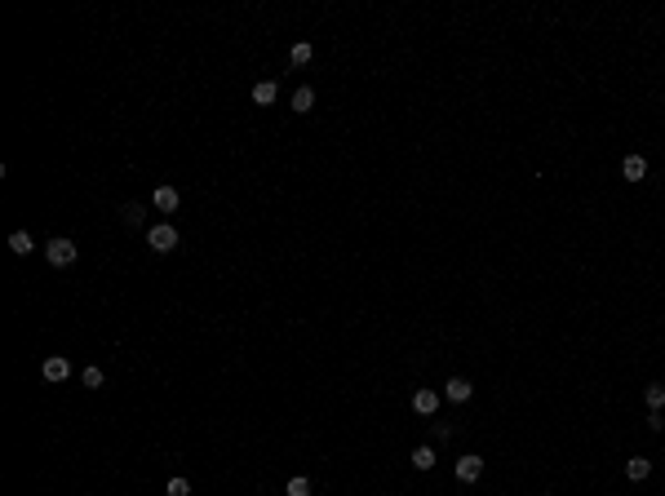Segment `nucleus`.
<instances>
[{
  "mask_svg": "<svg viewBox=\"0 0 665 496\" xmlns=\"http://www.w3.org/2000/svg\"><path fill=\"white\" fill-rule=\"evenodd\" d=\"M147 244H151V252H173L177 248V231L168 226V222H160V226L147 231Z\"/></svg>",
  "mask_w": 665,
  "mask_h": 496,
  "instance_id": "1",
  "label": "nucleus"
},
{
  "mask_svg": "<svg viewBox=\"0 0 665 496\" xmlns=\"http://www.w3.org/2000/svg\"><path fill=\"white\" fill-rule=\"evenodd\" d=\"M45 257H49V266H71L76 261V244L71 239H49V248H45Z\"/></svg>",
  "mask_w": 665,
  "mask_h": 496,
  "instance_id": "2",
  "label": "nucleus"
},
{
  "mask_svg": "<svg viewBox=\"0 0 665 496\" xmlns=\"http://www.w3.org/2000/svg\"><path fill=\"white\" fill-rule=\"evenodd\" d=\"M40 372H45V381H53V386H58V381H67V377H71V363H67V354H49Z\"/></svg>",
  "mask_w": 665,
  "mask_h": 496,
  "instance_id": "3",
  "label": "nucleus"
},
{
  "mask_svg": "<svg viewBox=\"0 0 665 496\" xmlns=\"http://www.w3.org/2000/svg\"><path fill=\"white\" fill-rule=\"evenodd\" d=\"M479 474H484V456L466 452L462 461H457V479H462V483H475V479H479Z\"/></svg>",
  "mask_w": 665,
  "mask_h": 496,
  "instance_id": "4",
  "label": "nucleus"
},
{
  "mask_svg": "<svg viewBox=\"0 0 665 496\" xmlns=\"http://www.w3.org/2000/svg\"><path fill=\"white\" fill-rule=\"evenodd\" d=\"M470 395H475V386H470L466 377H453V381L444 386V399H448V404H466Z\"/></svg>",
  "mask_w": 665,
  "mask_h": 496,
  "instance_id": "5",
  "label": "nucleus"
},
{
  "mask_svg": "<svg viewBox=\"0 0 665 496\" xmlns=\"http://www.w3.org/2000/svg\"><path fill=\"white\" fill-rule=\"evenodd\" d=\"M413 413L417 417H435L439 413V395H435V390H417V395H413Z\"/></svg>",
  "mask_w": 665,
  "mask_h": 496,
  "instance_id": "6",
  "label": "nucleus"
},
{
  "mask_svg": "<svg viewBox=\"0 0 665 496\" xmlns=\"http://www.w3.org/2000/svg\"><path fill=\"white\" fill-rule=\"evenodd\" d=\"M151 200H155V209H160V213H173L177 204H182V195H177V186H155Z\"/></svg>",
  "mask_w": 665,
  "mask_h": 496,
  "instance_id": "7",
  "label": "nucleus"
},
{
  "mask_svg": "<svg viewBox=\"0 0 665 496\" xmlns=\"http://www.w3.org/2000/svg\"><path fill=\"white\" fill-rule=\"evenodd\" d=\"M621 177L643 182V177H648V160H643V155H625V160H621Z\"/></svg>",
  "mask_w": 665,
  "mask_h": 496,
  "instance_id": "8",
  "label": "nucleus"
},
{
  "mask_svg": "<svg viewBox=\"0 0 665 496\" xmlns=\"http://www.w3.org/2000/svg\"><path fill=\"white\" fill-rule=\"evenodd\" d=\"M275 93H279L275 80H258V84H253V102H258V107H271V102H275Z\"/></svg>",
  "mask_w": 665,
  "mask_h": 496,
  "instance_id": "9",
  "label": "nucleus"
},
{
  "mask_svg": "<svg viewBox=\"0 0 665 496\" xmlns=\"http://www.w3.org/2000/svg\"><path fill=\"white\" fill-rule=\"evenodd\" d=\"M625 474H630L634 483H643L652 474V461H648V456H630V461H625Z\"/></svg>",
  "mask_w": 665,
  "mask_h": 496,
  "instance_id": "10",
  "label": "nucleus"
},
{
  "mask_svg": "<svg viewBox=\"0 0 665 496\" xmlns=\"http://www.w3.org/2000/svg\"><path fill=\"white\" fill-rule=\"evenodd\" d=\"M9 248H14V252H18V257H27V252H32V248H36V239H32V235H27V231H14V235H9Z\"/></svg>",
  "mask_w": 665,
  "mask_h": 496,
  "instance_id": "11",
  "label": "nucleus"
},
{
  "mask_svg": "<svg viewBox=\"0 0 665 496\" xmlns=\"http://www.w3.org/2000/svg\"><path fill=\"white\" fill-rule=\"evenodd\" d=\"M311 107H315V89H297L293 93V111H297V116H306Z\"/></svg>",
  "mask_w": 665,
  "mask_h": 496,
  "instance_id": "12",
  "label": "nucleus"
},
{
  "mask_svg": "<svg viewBox=\"0 0 665 496\" xmlns=\"http://www.w3.org/2000/svg\"><path fill=\"white\" fill-rule=\"evenodd\" d=\"M643 399H648V408H652V413H661V408H665V386H661V381H652V386H648V395H643Z\"/></svg>",
  "mask_w": 665,
  "mask_h": 496,
  "instance_id": "13",
  "label": "nucleus"
},
{
  "mask_svg": "<svg viewBox=\"0 0 665 496\" xmlns=\"http://www.w3.org/2000/svg\"><path fill=\"white\" fill-rule=\"evenodd\" d=\"M413 465L417 470H435V447H413Z\"/></svg>",
  "mask_w": 665,
  "mask_h": 496,
  "instance_id": "14",
  "label": "nucleus"
},
{
  "mask_svg": "<svg viewBox=\"0 0 665 496\" xmlns=\"http://www.w3.org/2000/svg\"><path fill=\"white\" fill-rule=\"evenodd\" d=\"M288 62H293V67H306V62H311V44L297 40V44H293V53H288Z\"/></svg>",
  "mask_w": 665,
  "mask_h": 496,
  "instance_id": "15",
  "label": "nucleus"
},
{
  "mask_svg": "<svg viewBox=\"0 0 665 496\" xmlns=\"http://www.w3.org/2000/svg\"><path fill=\"white\" fill-rule=\"evenodd\" d=\"M284 496H311V479H302V474H297V479H288Z\"/></svg>",
  "mask_w": 665,
  "mask_h": 496,
  "instance_id": "16",
  "label": "nucleus"
},
{
  "mask_svg": "<svg viewBox=\"0 0 665 496\" xmlns=\"http://www.w3.org/2000/svg\"><path fill=\"white\" fill-rule=\"evenodd\" d=\"M80 381H84L89 390H102V381H107V377H102V368H84V372H80Z\"/></svg>",
  "mask_w": 665,
  "mask_h": 496,
  "instance_id": "17",
  "label": "nucleus"
},
{
  "mask_svg": "<svg viewBox=\"0 0 665 496\" xmlns=\"http://www.w3.org/2000/svg\"><path fill=\"white\" fill-rule=\"evenodd\" d=\"M120 218H125V226H142V209H138V204H125Z\"/></svg>",
  "mask_w": 665,
  "mask_h": 496,
  "instance_id": "18",
  "label": "nucleus"
},
{
  "mask_svg": "<svg viewBox=\"0 0 665 496\" xmlns=\"http://www.w3.org/2000/svg\"><path fill=\"white\" fill-rule=\"evenodd\" d=\"M168 496H191V483H186V479H168Z\"/></svg>",
  "mask_w": 665,
  "mask_h": 496,
  "instance_id": "19",
  "label": "nucleus"
}]
</instances>
